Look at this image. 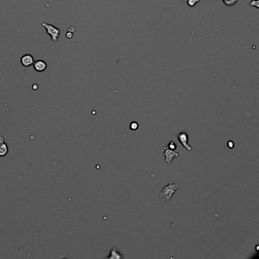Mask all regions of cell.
<instances>
[{"label":"cell","instance_id":"obj_1","mask_svg":"<svg viewBox=\"0 0 259 259\" xmlns=\"http://www.w3.org/2000/svg\"><path fill=\"white\" fill-rule=\"evenodd\" d=\"M179 188V185L178 183H171L166 185L162 189L160 195H159L160 198L164 201H170L173 197V195Z\"/></svg>","mask_w":259,"mask_h":259},{"label":"cell","instance_id":"obj_9","mask_svg":"<svg viewBox=\"0 0 259 259\" xmlns=\"http://www.w3.org/2000/svg\"><path fill=\"white\" fill-rule=\"evenodd\" d=\"M199 1H200V0H188L187 4L189 5V6H190V7H194L196 3L199 2Z\"/></svg>","mask_w":259,"mask_h":259},{"label":"cell","instance_id":"obj_5","mask_svg":"<svg viewBox=\"0 0 259 259\" xmlns=\"http://www.w3.org/2000/svg\"><path fill=\"white\" fill-rule=\"evenodd\" d=\"M21 63L24 67H29L33 64L34 61H33V58L31 55L25 54L21 58Z\"/></svg>","mask_w":259,"mask_h":259},{"label":"cell","instance_id":"obj_14","mask_svg":"<svg viewBox=\"0 0 259 259\" xmlns=\"http://www.w3.org/2000/svg\"><path fill=\"white\" fill-rule=\"evenodd\" d=\"M3 142H4V140H3V139H2V137H0V144Z\"/></svg>","mask_w":259,"mask_h":259},{"label":"cell","instance_id":"obj_8","mask_svg":"<svg viewBox=\"0 0 259 259\" xmlns=\"http://www.w3.org/2000/svg\"><path fill=\"white\" fill-rule=\"evenodd\" d=\"M222 1L224 3V5L228 6V7L233 6L234 5H236L238 2V0H222Z\"/></svg>","mask_w":259,"mask_h":259},{"label":"cell","instance_id":"obj_6","mask_svg":"<svg viewBox=\"0 0 259 259\" xmlns=\"http://www.w3.org/2000/svg\"><path fill=\"white\" fill-rule=\"evenodd\" d=\"M33 68L37 72H42L46 70L47 67V63H45L43 60H37L35 63H33Z\"/></svg>","mask_w":259,"mask_h":259},{"label":"cell","instance_id":"obj_2","mask_svg":"<svg viewBox=\"0 0 259 259\" xmlns=\"http://www.w3.org/2000/svg\"><path fill=\"white\" fill-rule=\"evenodd\" d=\"M42 26L46 28L47 33L51 37V39L53 42H56L60 34V30L53 26V24H49L47 23H42Z\"/></svg>","mask_w":259,"mask_h":259},{"label":"cell","instance_id":"obj_11","mask_svg":"<svg viewBox=\"0 0 259 259\" xmlns=\"http://www.w3.org/2000/svg\"><path fill=\"white\" fill-rule=\"evenodd\" d=\"M139 128V124L137 123H132L131 124L130 129H132V130H136L137 129Z\"/></svg>","mask_w":259,"mask_h":259},{"label":"cell","instance_id":"obj_12","mask_svg":"<svg viewBox=\"0 0 259 259\" xmlns=\"http://www.w3.org/2000/svg\"><path fill=\"white\" fill-rule=\"evenodd\" d=\"M66 37L67 38H68V39H70V38H72V33H70V32L69 31H68V33H66Z\"/></svg>","mask_w":259,"mask_h":259},{"label":"cell","instance_id":"obj_7","mask_svg":"<svg viewBox=\"0 0 259 259\" xmlns=\"http://www.w3.org/2000/svg\"><path fill=\"white\" fill-rule=\"evenodd\" d=\"M8 154V146L4 142L0 144V157H4Z\"/></svg>","mask_w":259,"mask_h":259},{"label":"cell","instance_id":"obj_10","mask_svg":"<svg viewBox=\"0 0 259 259\" xmlns=\"http://www.w3.org/2000/svg\"><path fill=\"white\" fill-rule=\"evenodd\" d=\"M166 147H167L168 148H170V149H171V150H175V149L177 148V147L175 146V143H173V141H170V144H168V145Z\"/></svg>","mask_w":259,"mask_h":259},{"label":"cell","instance_id":"obj_13","mask_svg":"<svg viewBox=\"0 0 259 259\" xmlns=\"http://www.w3.org/2000/svg\"><path fill=\"white\" fill-rule=\"evenodd\" d=\"M228 145H230V148H233V143L232 141H230V142H228Z\"/></svg>","mask_w":259,"mask_h":259},{"label":"cell","instance_id":"obj_4","mask_svg":"<svg viewBox=\"0 0 259 259\" xmlns=\"http://www.w3.org/2000/svg\"><path fill=\"white\" fill-rule=\"evenodd\" d=\"M178 139H179V142L181 143L182 145L184 147V149H185V150H188V151L191 150V147L190 146V145H189V144H188L187 133L185 132H182L179 133V135H178Z\"/></svg>","mask_w":259,"mask_h":259},{"label":"cell","instance_id":"obj_3","mask_svg":"<svg viewBox=\"0 0 259 259\" xmlns=\"http://www.w3.org/2000/svg\"><path fill=\"white\" fill-rule=\"evenodd\" d=\"M164 156H165L166 162L169 164H171L172 160H173V159H175V157H177L179 156V154H178L177 152H175V150H171L170 148H168L167 147L164 148Z\"/></svg>","mask_w":259,"mask_h":259}]
</instances>
